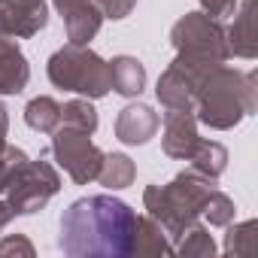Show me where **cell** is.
Returning a JSON list of instances; mask_svg holds the SVG:
<instances>
[{"mask_svg": "<svg viewBox=\"0 0 258 258\" xmlns=\"http://www.w3.org/2000/svg\"><path fill=\"white\" fill-rule=\"evenodd\" d=\"M137 216L112 195L79 198L61 216V249L73 258H115L131 252Z\"/></svg>", "mask_w": 258, "mask_h": 258, "instance_id": "6da1fadb", "label": "cell"}]
</instances>
